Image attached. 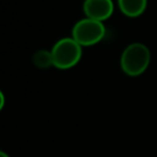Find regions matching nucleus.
Segmentation results:
<instances>
[{
    "instance_id": "20e7f679",
    "label": "nucleus",
    "mask_w": 157,
    "mask_h": 157,
    "mask_svg": "<svg viewBox=\"0 0 157 157\" xmlns=\"http://www.w3.org/2000/svg\"><path fill=\"white\" fill-rule=\"evenodd\" d=\"M82 10L86 17L103 22L113 15L114 4L112 0H85Z\"/></svg>"
},
{
    "instance_id": "f03ea898",
    "label": "nucleus",
    "mask_w": 157,
    "mask_h": 157,
    "mask_svg": "<svg viewBox=\"0 0 157 157\" xmlns=\"http://www.w3.org/2000/svg\"><path fill=\"white\" fill-rule=\"evenodd\" d=\"M151 54L142 43H131L121 53L120 67L129 76L141 75L148 66Z\"/></svg>"
},
{
    "instance_id": "6e6552de",
    "label": "nucleus",
    "mask_w": 157,
    "mask_h": 157,
    "mask_svg": "<svg viewBox=\"0 0 157 157\" xmlns=\"http://www.w3.org/2000/svg\"><path fill=\"white\" fill-rule=\"evenodd\" d=\"M0 157H10V155H7L5 151H1L0 150Z\"/></svg>"
},
{
    "instance_id": "423d86ee",
    "label": "nucleus",
    "mask_w": 157,
    "mask_h": 157,
    "mask_svg": "<svg viewBox=\"0 0 157 157\" xmlns=\"http://www.w3.org/2000/svg\"><path fill=\"white\" fill-rule=\"evenodd\" d=\"M32 61L37 69H42V70L49 69L50 66H53L52 52L47 50V49H39L33 54Z\"/></svg>"
},
{
    "instance_id": "0eeeda50",
    "label": "nucleus",
    "mask_w": 157,
    "mask_h": 157,
    "mask_svg": "<svg viewBox=\"0 0 157 157\" xmlns=\"http://www.w3.org/2000/svg\"><path fill=\"white\" fill-rule=\"evenodd\" d=\"M4 105H5V96H4V92L0 90V112L2 110Z\"/></svg>"
},
{
    "instance_id": "39448f33",
    "label": "nucleus",
    "mask_w": 157,
    "mask_h": 157,
    "mask_svg": "<svg viewBox=\"0 0 157 157\" xmlns=\"http://www.w3.org/2000/svg\"><path fill=\"white\" fill-rule=\"evenodd\" d=\"M120 11L128 17H137L144 13L147 0H118Z\"/></svg>"
},
{
    "instance_id": "f257e3e1",
    "label": "nucleus",
    "mask_w": 157,
    "mask_h": 157,
    "mask_svg": "<svg viewBox=\"0 0 157 157\" xmlns=\"http://www.w3.org/2000/svg\"><path fill=\"white\" fill-rule=\"evenodd\" d=\"M53 66L59 70H69L78 64L82 56V47L72 38L64 37L59 39L50 49Z\"/></svg>"
},
{
    "instance_id": "7ed1b4c3",
    "label": "nucleus",
    "mask_w": 157,
    "mask_h": 157,
    "mask_svg": "<svg viewBox=\"0 0 157 157\" xmlns=\"http://www.w3.org/2000/svg\"><path fill=\"white\" fill-rule=\"evenodd\" d=\"M105 36L103 22L85 17L77 21L71 31V37L81 47H91L99 43Z\"/></svg>"
}]
</instances>
